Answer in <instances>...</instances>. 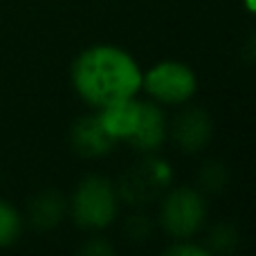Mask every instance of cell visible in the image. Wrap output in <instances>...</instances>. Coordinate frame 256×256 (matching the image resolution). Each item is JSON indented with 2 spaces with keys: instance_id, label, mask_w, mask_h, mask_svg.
Wrapping results in <instances>:
<instances>
[{
  "instance_id": "obj_4",
  "label": "cell",
  "mask_w": 256,
  "mask_h": 256,
  "mask_svg": "<svg viewBox=\"0 0 256 256\" xmlns=\"http://www.w3.org/2000/svg\"><path fill=\"white\" fill-rule=\"evenodd\" d=\"M142 88L160 104H186L198 90L196 72L186 63L162 61L142 72Z\"/></svg>"
},
{
  "instance_id": "obj_10",
  "label": "cell",
  "mask_w": 256,
  "mask_h": 256,
  "mask_svg": "<svg viewBox=\"0 0 256 256\" xmlns=\"http://www.w3.org/2000/svg\"><path fill=\"white\" fill-rule=\"evenodd\" d=\"M22 232V220L9 202L0 200V248H9L18 240Z\"/></svg>"
},
{
  "instance_id": "obj_8",
  "label": "cell",
  "mask_w": 256,
  "mask_h": 256,
  "mask_svg": "<svg viewBox=\"0 0 256 256\" xmlns=\"http://www.w3.org/2000/svg\"><path fill=\"white\" fill-rule=\"evenodd\" d=\"M140 108L142 102H135V97L124 99V102L102 108L99 120L115 142H130V137L137 130V124H140Z\"/></svg>"
},
{
  "instance_id": "obj_2",
  "label": "cell",
  "mask_w": 256,
  "mask_h": 256,
  "mask_svg": "<svg viewBox=\"0 0 256 256\" xmlns=\"http://www.w3.org/2000/svg\"><path fill=\"white\" fill-rule=\"evenodd\" d=\"M72 218L84 230H106L112 225L120 212L117 189L110 180L102 176H88L79 182L72 196Z\"/></svg>"
},
{
  "instance_id": "obj_5",
  "label": "cell",
  "mask_w": 256,
  "mask_h": 256,
  "mask_svg": "<svg viewBox=\"0 0 256 256\" xmlns=\"http://www.w3.org/2000/svg\"><path fill=\"white\" fill-rule=\"evenodd\" d=\"M72 146L84 158H99L110 153L115 140L102 126L99 115H86L72 126Z\"/></svg>"
},
{
  "instance_id": "obj_6",
  "label": "cell",
  "mask_w": 256,
  "mask_h": 256,
  "mask_svg": "<svg viewBox=\"0 0 256 256\" xmlns=\"http://www.w3.org/2000/svg\"><path fill=\"white\" fill-rule=\"evenodd\" d=\"M173 137L184 153H196L212 137V120L200 108H189L173 122Z\"/></svg>"
},
{
  "instance_id": "obj_14",
  "label": "cell",
  "mask_w": 256,
  "mask_h": 256,
  "mask_svg": "<svg viewBox=\"0 0 256 256\" xmlns=\"http://www.w3.org/2000/svg\"><path fill=\"white\" fill-rule=\"evenodd\" d=\"M245 7H248L250 12H254V14H256V0H245Z\"/></svg>"
},
{
  "instance_id": "obj_13",
  "label": "cell",
  "mask_w": 256,
  "mask_h": 256,
  "mask_svg": "<svg viewBox=\"0 0 256 256\" xmlns=\"http://www.w3.org/2000/svg\"><path fill=\"white\" fill-rule=\"evenodd\" d=\"M84 252L86 254H110L112 248L110 245H106V243H97V240H92L90 245H86L84 248Z\"/></svg>"
},
{
  "instance_id": "obj_12",
  "label": "cell",
  "mask_w": 256,
  "mask_h": 256,
  "mask_svg": "<svg viewBox=\"0 0 256 256\" xmlns=\"http://www.w3.org/2000/svg\"><path fill=\"white\" fill-rule=\"evenodd\" d=\"M166 254L168 256H207L209 250L202 248V245L189 243V238H180L176 245L166 248Z\"/></svg>"
},
{
  "instance_id": "obj_11",
  "label": "cell",
  "mask_w": 256,
  "mask_h": 256,
  "mask_svg": "<svg viewBox=\"0 0 256 256\" xmlns=\"http://www.w3.org/2000/svg\"><path fill=\"white\" fill-rule=\"evenodd\" d=\"M212 243L218 252H232V248L236 245V232L230 225H220L212 232Z\"/></svg>"
},
{
  "instance_id": "obj_1",
  "label": "cell",
  "mask_w": 256,
  "mask_h": 256,
  "mask_svg": "<svg viewBox=\"0 0 256 256\" xmlns=\"http://www.w3.org/2000/svg\"><path fill=\"white\" fill-rule=\"evenodd\" d=\"M72 86L86 104L102 110L140 92L142 70L126 50L94 45L76 56L72 66Z\"/></svg>"
},
{
  "instance_id": "obj_3",
  "label": "cell",
  "mask_w": 256,
  "mask_h": 256,
  "mask_svg": "<svg viewBox=\"0 0 256 256\" xmlns=\"http://www.w3.org/2000/svg\"><path fill=\"white\" fill-rule=\"evenodd\" d=\"M204 220H207V204L196 189L178 186L162 200L160 222L173 238H191L202 230Z\"/></svg>"
},
{
  "instance_id": "obj_7",
  "label": "cell",
  "mask_w": 256,
  "mask_h": 256,
  "mask_svg": "<svg viewBox=\"0 0 256 256\" xmlns=\"http://www.w3.org/2000/svg\"><path fill=\"white\" fill-rule=\"evenodd\" d=\"M166 140V117H164L162 108L155 104L142 102L140 108V124H137L135 135L130 137L128 144H132L137 150L144 153H153Z\"/></svg>"
},
{
  "instance_id": "obj_9",
  "label": "cell",
  "mask_w": 256,
  "mask_h": 256,
  "mask_svg": "<svg viewBox=\"0 0 256 256\" xmlns=\"http://www.w3.org/2000/svg\"><path fill=\"white\" fill-rule=\"evenodd\" d=\"M63 214H66V202L54 191H45V194L36 196L30 204V218L40 230H50V227L58 225Z\"/></svg>"
}]
</instances>
